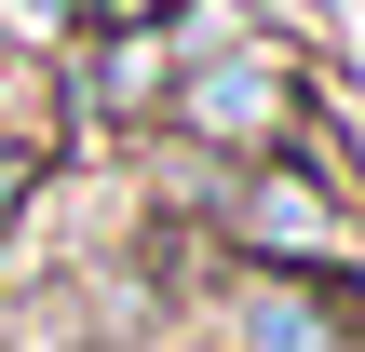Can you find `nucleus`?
<instances>
[{"label": "nucleus", "instance_id": "f257e3e1", "mask_svg": "<svg viewBox=\"0 0 365 352\" xmlns=\"http://www.w3.org/2000/svg\"><path fill=\"white\" fill-rule=\"evenodd\" d=\"M203 217H217V244H230L244 271H339V285H365L352 203H339V190L298 163V149H284V163H244V176H230Z\"/></svg>", "mask_w": 365, "mask_h": 352}, {"label": "nucleus", "instance_id": "f03ea898", "mask_svg": "<svg viewBox=\"0 0 365 352\" xmlns=\"http://www.w3.org/2000/svg\"><path fill=\"white\" fill-rule=\"evenodd\" d=\"M176 95V136L190 149H217V163H284L298 136H312V109H298V68L271 54V41H217L190 81H163Z\"/></svg>", "mask_w": 365, "mask_h": 352}, {"label": "nucleus", "instance_id": "7ed1b4c3", "mask_svg": "<svg viewBox=\"0 0 365 352\" xmlns=\"http://www.w3.org/2000/svg\"><path fill=\"white\" fill-rule=\"evenodd\" d=\"M217 352H365V285L339 271H230Z\"/></svg>", "mask_w": 365, "mask_h": 352}, {"label": "nucleus", "instance_id": "20e7f679", "mask_svg": "<svg viewBox=\"0 0 365 352\" xmlns=\"http://www.w3.org/2000/svg\"><path fill=\"white\" fill-rule=\"evenodd\" d=\"M163 81H176V41H163V27H108V54H95L81 95H95L108 122H135V109H163Z\"/></svg>", "mask_w": 365, "mask_h": 352}, {"label": "nucleus", "instance_id": "39448f33", "mask_svg": "<svg viewBox=\"0 0 365 352\" xmlns=\"http://www.w3.org/2000/svg\"><path fill=\"white\" fill-rule=\"evenodd\" d=\"M54 190V136H27V122H0V244L27 231V203Z\"/></svg>", "mask_w": 365, "mask_h": 352}, {"label": "nucleus", "instance_id": "423d86ee", "mask_svg": "<svg viewBox=\"0 0 365 352\" xmlns=\"http://www.w3.org/2000/svg\"><path fill=\"white\" fill-rule=\"evenodd\" d=\"M68 14H81V27L108 41V27H163V14H190V0H68Z\"/></svg>", "mask_w": 365, "mask_h": 352}]
</instances>
